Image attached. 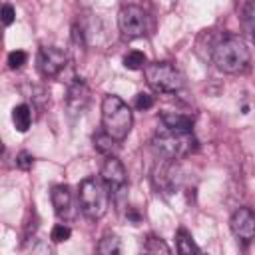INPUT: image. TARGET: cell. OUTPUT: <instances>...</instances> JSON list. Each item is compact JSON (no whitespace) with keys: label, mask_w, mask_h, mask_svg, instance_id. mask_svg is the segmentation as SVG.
I'll use <instances>...</instances> for the list:
<instances>
[{"label":"cell","mask_w":255,"mask_h":255,"mask_svg":"<svg viewBox=\"0 0 255 255\" xmlns=\"http://www.w3.org/2000/svg\"><path fill=\"white\" fill-rule=\"evenodd\" d=\"M249 60H251V54H249L247 44L243 42V38H239L235 34L223 36L213 48V62L225 74L243 72L247 68Z\"/></svg>","instance_id":"cell-1"},{"label":"cell","mask_w":255,"mask_h":255,"mask_svg":"<svg viewBox=\"0 0 255 255\" xmlns=\"http://www.w3.org/2000/svg\"><path fill=\"white\" fill-rule=\"evenodd\" d=\"M131 124H133V116L129 106L120 98V96H106L102 102V126L104 131L110 133L114 139L124 141L128 137V133L131 131Z\"/></svg>","instance_id":"cell-2"},{"label":"cell","mask_w":255,"mask_h":255,"mask_svg":"<svg viewBox=\"0 0 255 255\" xmlns=\"http://www.w3.org/2000/svg\"><path fill=\"white\" fill-rule=\"evenodd\" d=\"M151 143L153 149L165 159H181L197 147V139L191 129H171L165 126L153 135Z\"/></svg>","instance_id":"cell-3"},{"label":"cell","mask_w":255,"mask_h":255,"mask_svg":"<svg viewBox=\"0 0 255 255\" xmlns=\"http://www.w3.org/2000/svg\"><path fill=\"white\" fill-rule=\"evenodd\" d=\"M78 203L88 219H102L110 205V189L98 177H86L78 187Z\"/></svg>","instance_id":"cell-4"},{"label":"cell","mask_w":255,"mask_h":255,"mask_svg":"<svg viewBox=\"0 0 255 255\" xmlns=\"http://www.w3.org/2000/svg\"><path fill=\"white\" fill-rule=\"evenodd\" d=\"M145 82L159 94H175L183 88V76L171 62H151L143 66Z\"/></svg>","instance_id":"cell-5"},{"label":"cell","mask_w":255,"mask_h":255,"mask_svg":"<svg viewBox=\"0 0 255 255\" xmlns=\"http://www.w3.org/2000/svg\"><path fill=\"white\" fill-rule=\"evenodd\" d=\"M118 26H120L122 36L128 40L141 38L147 32V14L143 8L135 4H128L118 14Z\"/></svg>","instance_id":"cell-6"},{"label":"cell","mask_w":255,"mask_h":255,"mask_svg":"<svg viewBox=\"0 0 255 255\" xmlns=\"http://www.w3.org/2000/svg\"><path fill=\"white\" fill-rule=\"evenodd\" d=\"M68 66V54L56 46H42L38 52V68L46 78H56Z\"/></svg>","instance_id":"cell-7"},{"label":"cell","mask_w":255,"mask_h":255,"mask_svg":"<svg viewBox=\"0 0 255 255\" xmlns=\"http://www.w3.org/2000/svg\"><path fill=\"white\" fill-rule=\"evenodd\" d=\"M100 175H102V181L108 185V189L112 193H118V191H122L126 187V181H128L126 167L116 155H108V159L102 165Z\"/></svg>","instance_id":"cell-8"},{"label":"cell","mask_w":255,"mask_h":255,"mask_svg":"<svg viewBox=\"0 0 255 255\" xmlns=\"http://www.w3.org/2000/svg\"><path fill=\"white\" fill-rule=\"evenodd\" d=\"M231 231L237 239L249 243L255 237V213L249 207H239L233 215H231Z\"/></svg>","instance_id":"cell-9"},{"label":"cell","mask_w":255,"mask_h":255,"mask_svg":"<svg viewBox=\"0 0 255 255\" xmlns=\"http://www.w3.org/2000/svg\"><path fill=\"white\" fill-rule=\"evenodd\" d=\"M88 102H90V90H88V86H86L84 80L76 78V80L70 84L68 94H66L68 112H70L72 116H78V114H82V112L86 110Z\"/></svg>","instance_id":"cell-10"},{"label":"cell","mask_w":255,"mask_h":255,"mask_svg":"<svg viewBox=\"0 0 255 255\" xmlns=\"http://www.w3.org/2000/svg\"><path fill=\"white\" fill-rule=\"evenodd\" d=\"M50 199H52V207H54L56 215H60V217L68 215V211L72 207V191L66 183L54 185L50 191Z\"/></svg>","instance_id":"cell-11"},{"label":"cell","mask_w":255,"mask_h":255,"mask_svg":"<svg viewBox=\"0 0 255 255\" xmlns=\"http://www.w3.org/2000/svg\"><path fill=\"white\" fill-rule=\"evenodd\" d=\"M161 122L165 128H171V129H191L193 128V118H189L185 114H177V112H163Z\"/></svg>","instance_id":"cell-12"},{"label":"cell","mask_w":255,"mask_h":255,"mask_svg":"<svg viewBox=\"0 0 255 255\" xmlns=\"http://www.w3.org/2000/svg\"><path fill=\"white\" fill-rule=\"evenodd\" d=\"M12 122H14V128L24 133L30 128V124H32V112H30V108L26 104H18L12 110Z\"/></svg>","instance_id":"cell-13"},{"label":"cell","mask_w":255,"mask_h":255,"mask_svg":"<svg viewBox=\"0 0 255 255\" xmlns=\"http://www.w3.org/2000/svg\"><path fill=\"white\" fill-rule=\"evenodd\" d=\"M120 141L118 139H114L110 133H106V131H102V133H96L94 135V147L100 151V153H104V155H114L116 151H118V145Z\"/></svg>","instance_id":"cell-14"},{"label":"cell","mask_w":255,"mask_h":255,"mask_svg":"<svg viewBox=\"0 0 255 255\" xmlns=\"http://www.w3.org/2000/svg\"><path fill=\"white\" fill-rule=\"evenodd\" d=\"M241 24L255 42V0H245L241 8Z\"/></svg>","instance_id":"cell-15"},{"label":"cell","mask_w":255,"mask_h":255,"mask_svg":"<svg viewBox=\"0 0 255 255\" xmlns=\"http://www.w3.org/2000/svg\"><path fill=\"white\" fill-rule=\"evenodd\" d=\"M175 241H177V251L181 255H191V253H199V247L193 243L191 235L185 229H177L175 233Z\"/></svg>","instance_id":"cell-16"},{"label":"cell","mask_w":255,"mask_h":255,"mask_svg":"<svg viewBox=\"0 0 255 255\" xmlns=\"http://www.w3.org/2000/svg\"><path fill=\"white\" fill-rule=\"evenodd\" d=\"M145 64H147L145 54L139 52V50H131V52H128V54L124 56V66H126L128 70H141Z\"/></svg>","instance_id":"cell-17"},{"label":"cell","mask_w":255,"mask_h":255,"mask_svg":"<svg viewBox=\"0 0 255 255\" xmlns=\"http://www.w3.org/2000/svg\"><path fill=\"white\" fill-rule=\"evenodd\" d=\"M98 253H102V255H116V253H120V239L116 235H106L98 243Z\"/></svg>","instance_id":"cell-18"},{"label":"cell","mask_w":255,"mask_h":255,"mask_svg":"<svg viewBox=\"0 0 255 255\" xmlns=\"http://www.w3.org/2000/svg\"><path fill=\"white\" fill-rule=\"evenodd\" d=\"M143 249H145L147 253H169V247H167L159 237H153V235H149V237L145 239Z\"/></svg>","instance_id":"cell-19"},{"label":"cell","mask_w":255,"mask_h":255,"mask_svg":"<svg viewBox=\"0 0 255 255\" xmlns=\"http://www.w3.org/2000/svg\"><path fill=\"white\" fill-rule=\"evenodd\" d=\"M70 235H72V229L68 225H64V223H58V225H54V229L50 233V239L54 243H64V241L70 239Z\"/></svg>","instance_id":"cell-20"},{"label":"cell","mask_w":255,"mask_h":255,"mask_svg":"<svg viewBox=\"0 0 255 255\" xmlns=\"http://www.w3.org/2000/svg\"><path fill=\"white\" fill-rule=\"evenodd\" d=\"M26 60H28V56H26L24 50H14V52L8 54V66L12 70H20L26 64Z\"/></svg>","instance_id":"cell-21"},{"label":"cell","mask_w":255,"mask_h":255,"mask_svg":"<svg viewBox=\"0 0 255 255\" xmlns=\"http://www.w3.org/2000/svg\"><path fill=\"white\" fill-rule=\"evenodd\" d=\"M153 106V96H149L147 92H139L135 96V108L137 110H149Z\"/></svg>","instance_id":"cell-22"},{"label":"cell","mask_w":255,"mask_h":255,"mask_svg":"<svg viewBox=\"0 0 255 255\" xmlns=\"http://www.w3.org/2000/svg\"><path fill=\"white\" fill-rule=\"evenodd\" d=\"M32 161H34V157H32L28 151H20L18 157H16V163H18V167H22V169L32 167Z\"/></svg>","instance_id":"cell-23"},{"label":"cell","mask_w":255,"mask_h":255,"mask_svg":"<svg viewBox=\"0 0 255 255\" xmlns=\"http://www.w3.org/2000/svg\"><path fill=\"white\" fill-rule=\"evenodd\" d=\"M14 8L10 6V4H4L2 6V22H4V26H10L12 22H14Z\"/></svg>","instance_id":"cell-24"}]
</instances>
